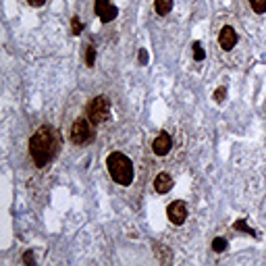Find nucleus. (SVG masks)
I'll return each mask as SVG.
<instances>
[{"instance_id": "4468645a", "label": "nucleus", "mask_w": 266, "mask_h": 266, "mask_svg": "<svg viewBox=\"0 0 266 266\" xmlns=\"http://www.w3.org/2000/svg\"><path fill=\"white\" fill-rule=\"evenodd\" d=\"M233 227H235V229H239V231H244V233H247V235H254V237H256V233H254V231H252V229H249V227L246 225L244 218H239V221H237L235 225H233Z\"/></svg>"}, {"instance_id": "a211bd4d", "label": "nucleus", "mask_w": 266, "mask_h": 266, "mask_svg": "<svg viewBox=\"0 0 266 266\" xmlns=\"http://www.w3.org/2000/svg\"><path fill=\"white\" fill-rule=\"evenodd\" d=\"M23 262H25V264H34L36 262V258H34V254H31V252H25V256H23Z\"/></svg>"}, {"instance_id": "20e7f679", "label": "nucleus", "mask_w": 266, "mask_h": 266, "mask_svg": "<svg viewBox=\"0 0 266 266\" xmlns=\"http://www.w3.org/2000/svg\"><path fill=\"white\" fill-rule=\"evenodd\" d=\"M94 139V131H92V121L85 119V116H79L73 127H71V142L75 146H85Z\"/></svg>"}, {"instance_id": "f257e3e1", "label": "nucleus", "mask_w": 266, "mask_h": 266, "mask_svg": "<svg viewBox=\"0 0 266 266\" xmlns=\"http://www.w3.org/2000/svg\"><path fill=\"white\" fill-rule=\"evenodd\" d=\"M57 131H54L50 125H42L40 129H38L34 135L29 139V154L31 158H34V164L38 169L46 167L52 156H54V150H57Z\"/></svg>"}, {"instance_id": "f3484780", "label": "nucleus", "mask_w": 266, "mask_h": 266, "mask_svg": "<svg viewBox=\"0 0 266 266\" xmlns=\"http://www.w3.org/2000/svg\"><path fill=\"white\" fill-rule=\"evenodd\" d=\"M73 34H81V23H79V17H73Z\"/></svg>"}, {"instance_id": "7ed1b4c3", "label": "nucleus", "mask_w": 266, "mask_h": 266, "mask_svg": "<svg viewBox=\"0 0 266 266\" xmlns=\"http://www.w3.org/2000/svg\"><path fill=\"white\" fill-rule=\"evenodd\" d=\"M111 114V100L106 96H96L90 100L88 104V111H85V116L92 121V125H100L108 119Z\"/></svg>"}, {"instance_id": "dca6fc26", "label": "nucleus", "mask_w": 266, "mask_h": 266, "mask_svg": "<svg viewBox=\"0 0 266 266\" xmlns=\"http://www.w3.org/2000/svg\"><path fill=\"white\" fill-rule=\"evenodd\" d=\"M225 96H227V90H225V88H218V90L214 92V100H216V102H223Z\"/></svg>"}, {"instance_id": "6ab92c4d", "label": "nucleus", "mask_w": 266, "mask_h": 266, "mask_svg": "<svg viewBox=\"0 0 266 266\" xmlns=\"http://www.w3.org/2000/svg\"><path fill=\"white\" fill-rule=\"evenodd\" d=\"M139 62H142V65L148 62V52L146 50H139Z\"/></svg>"}, {"instance_id": "f8f14e48", "label": "nucleus", "mask_w": 266, "mask_h": 266, "mask_svg": "<svg viewBox=\"0 0 266 266\" xmlns=\"http://www.w3.org/2000/svg\"><path fill=\"white\" fill-rule=\"evenodd\" d=\"M193 58L198 60V62L206 58V52H204V48L200 46V42H193Z\"/></svg>"}, {"instance_id": "aec40b11", "label": "nucleus", "mask_w": 266, "mask_h": 266, "mask_svg": "<svg viewBox=\"0 0 266 266\" xmlns=\"http://www.w3.org/2000/svg\"><path fill=\"white\" fill-rule=\"evenodd\" d=\"M27 2H29L31 6H42V4L46 2V0H27Z\"/></svg>"}, {"instance_id": "39448f33", "label": "nucleus", "mask_w": 266, "mask_h": 266, "mask_svg": "<svg viewBox=\"0 0 266 266\" xmlns=\"http://www.w3.org/2000/svg\"><path fill=\"white\" fill-rule=\"evenodd\" d=\"M94 11L100 17L102 23H111L113 19H116V15H119V9H116L114 4H111L108 0H96V4H94Z\"/></svg>"}, {"instance_id": "9b49d317", "label": "nucleus", "mask_w": 266, "mask_h": 266, "mask_svg": "<svg viewBox=\"0 0 266 266\" xmlns=\"http://www.w3.org/2000/svg\"><path fill=\"white\" fill-rule=\"evenodd\" d=\"M249 6H252L254 13H258V15L266 13V0H249Z\"/></svg>"}, {"instance_id": "1a4fd4ad", "label": "nucleus", "mask_w": 266, "mask_h": 266, "mask_svg": "<svg viewBox=\"0 0 266 266\" xmlns=\"http://www.w3.org/2000/svg\"><path fill=\"white\" fill-rule=\"evenodd\" d=\"M154 190L158 193H167L173 190V177H171L169 173H160L158 177L154 179Z\"/></svg>"}, {"instance_id": "ddd939ff", "label": "nucleus", "mask_w": 266, "mask_h": 266, "mask_svg": "<svg viewBox=\"0 0 266 266\" xmlns=\"http://www.w3.org/2000/svg\"><path fill=\"white\" fill-rule=\"evenodd\" d=\"M85 54H88V57H85V62H88V67H94V60H96V48H94V46L90 44L88 50H85Z\"/></svg>"}, {"instance_id": "0eeeda50", "label": "nucleus", "mask_w": 266, "mask_h": 266, "mask_svg": "<svg viewBox=\"0 0 266 266\" xmlns=\"http://www.w3.org/2000/svg\"><path fill=\"white\" fill-rule=\"evenodd\" d=\"M218 44H221L223 50H233L237 44V31L231 25H225L221 29V34H218Z\"/></svg>"}, {"instance_id": "9d476101", "label": "nucleus", "mask_w": 266, "mask_h": 266, "mask_svg": "<svg viewBox=\"0 0 266 266\" xmlns=\"http://www.w3.org/2000/svg\"><path fill=\"white\" fill-rule=\"evenodd\" d=\"M154 9L156 13L164 17V15H169L171 9H173V0H154Z\"/></svg>"}, {"instance_id": "6e6552de", "label": "nucleus", "mask_w": 266, "mask_h": 266, "mask_svg": "<svg viewBox=\"0 0 266 266\" xmlns=\"http://www.w3.org/2000/svg\"><path fill=\"white\" fill-rule=\"evenodd\" d=\"M171 146H173V139H171V135H169V133H160V135L154 139V144H152V150H154V154L164 156V154H169Z\"/></svg>"}, {"instance_id": "423d86ee", "label": "nucleus", "mask_w": 266, "mask_h": 266, "mask_svg": "<svg viewBox=\"0 0 266 266\" xmlns=\"http://www.w3.org/2000/svg\"><path fill=\"white\" fill-rule=\"evenodd\" d=\"M167 214H169V221L173 225H183L185 218H187V206L183 200H175L173 204H169L167 208Z\"/></svg>"}, {"instance_id": "f03ea898", "label": "nucleus", "mask_w": 266, "mask_h": 266, "mask_svg": "<svg viewBox=\"0 0 266 266\" xmlns=\"http://www.w3.org/2000/svg\"><path fill=\"white\" fill-rule=\"evenodd\" d=\"M106 169H108V173H111L113 181L119 183V185H129L133 181V175H135V171H133V162L123 152L108 154Z\"/></svg>"}, {"instance_id": "2eb2a0df", "label": "nucleus", "mask_w": 266, "mask_h": 266, "mask_svg": "<svg viewBox=\"0 0 266 266\" xmlns=\"http://www.w3.org/2000/svg\"><path fill=\"white\" fill-rule=\"evenodd\" d=\"M212 249H214V252H225V249H227V239L216 237V239L212 241Z\"/></svg>"}]
</instances>
